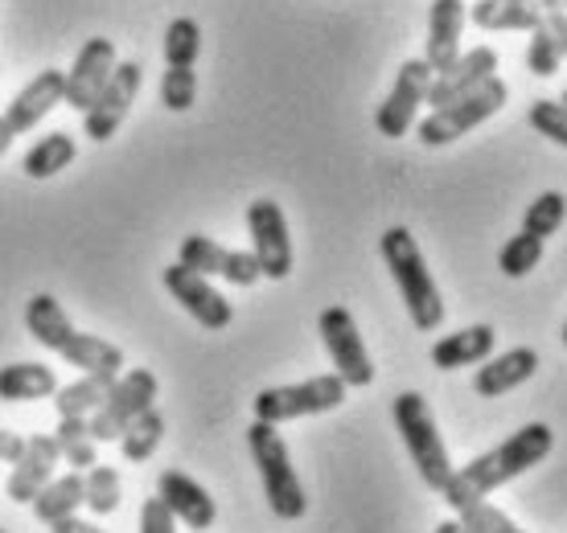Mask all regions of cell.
I'll use <instances>...</instances> for the list:
<instances>
[{
  "label": "cell",
  "mask_w": 567,
  "mask_h": 533,
  "mask_svg": "<svg viewBox=\"0 0 567 533\" xmlns=\"http://www.w3.org/2000/svg\"><path fill=\"white\" fill-rule=\"evenodd\" d=\"M144 83V66L141 62H115L112 79L103 83V91L91 98V107L83 112V132L95 144H107L120 132V124L128 119L132 103H136V91Z\"/></svg>",
  "instance_id": "obj_9"
},
{
  "label": "cell",
  "mask_w": 567,
  "mask_h": 533,
  "mask_svg": "<svg viewBox=\"0 0 567 533\" xmlns=\"http://www.w3.org/2000/svg\"><path fill=\"white\" fill-rule=\"evenodd\" d=\"M54 443H58V456L71 463L74 472H86L91 463L100 460V456H95V436H91L86 419H62L58 422Z\"/></svg>",
  "instance_id": "obj_30"
},
{
  "label": "cell",
  "mask_w": 567,
  "mask_h": 533,
  "mask_svg": "<svg viewBox=\"0 0 567 533\" xmlns=\"http://www.w3.org/2000/svg\"><path fill=\"white\" fill-rule=\"evenodd\" d=\"M456 513H461V525H465L468 533H526V530H518L502 509L489 505V501H473V505L456 509Z\"/></svg>",
  "instance_id": "obj_37"
},
{
  "label": "cell",
  "mask_w": 567,
  "mask_h": 533,
  "mask_svg": "<svg viewBox=\"0 0 567 533\" xmlns=\"http://www.w3.org/2000/svg\"><path fill=\"white\" fill-rule=\"evenodd\" d=\"M317 333H321V345L333 362V374L346 382V390H367L374 382V362H370L367 341L358 333L354 316L346 309H326L317 316Z\"/></svg>",
  "instance_id": "obj_8"
},
{
  "label": "cell",
  "mask_w": 567,
  "mask_h": 533,
  "mask_svg": "<svg viewBox=\"0 0 567 533\" xmlns=\"http://www.w3.org/2000/svg\"><path fill=\"white\" fill-rule=\"evenodd\" d=\"M379 251H383V263L391 266V280L399 283V295L408 304V316L420 333H432L444 324V300H440V288L432 280V271L424 263V251L420 242L412 239L408 226H391L379 239Z\"/></svg>",
  "instance_id": "obj_2"
},
{
  "label": "cell",
  "mask_w": 567,
  "mask_h": 533,
  "mask_svg": "<svg viewBox=\"0 0 567 533\" xmlns=\"http://www.w3.org/2000/svg\"><path fill=\"white\" fill-rule=\"evenodd\" d=\"M202 54V29L194 17H177L165 29V66H194Z\"/></svg>",
  "instance_id": "obj_33"
},
{
  "label": "cell",
  "mask_w": 567,
  "mask_h": 533,
  "mask_svg": "<svg viewBox=\"0 0 567 533\" xmlns=\"http://www.w3.org/2000/svg\"><path fill=\"white\" fill-rule=\"evenodd\" d=\"M112 66H115V45L107 38H91L79 50L71 71L62 74V103L74 107V112H86L91 98L100 95L103 83L112 79Z\"/></svg>",
  "instance_id": "obj_14"
},
{
  "label": "cell",
  "mask_w": 567,
  "mask_h": 533,
  "mask_svg": "<svg viewBox=\"0 0 567 533\" xmlns=\"http://www.w3.org/2000/svg\"><path fill=\"white\" fill-rule=\"evenodd\" d=\"M539 13H567V0H535Z\"/></svg>",
  "instance_id": "obj_43"
},
{
  "label": "cell",
  "mask_w": 567,
  "mask_h": 533,
  "mask_svg": "<svg viewBox=\"0 0 567 533\" xmlns=\"http://www.w3.org/2000/svg\"><path fill=\"white\" fill-rule=\"evenodd\" d=\"M247 230H251V254L264 280H288L292 275V239H288V218L276 201L256 197L247 206Z\"/></svg>",
  "instance_id": "obj_10"
},
{
  "label": "cell",
  "mask_w": 567,
  "mask_h": 533,
  "mask_svg": "<svg viewBox=\"0 0 567 533\" xmlns=\"http://www.w3.org/2000/svg\"><path fill=\"white\" fill-rule=\"evenodd\" d=\"M141 533H177V530H173V513L161 505V497H148V501H144Z\"/></svg>",
  "instance_id": "obj_39"
},
{
  "label": "cell",
  "mask_w": 567,
  "mask_h": 533,
  "mask_svg": "<svg viewBox=\"0 0 567 533\" xmlns=\"http://www.w3.org/2000/svg\"><path fill=\"white\" fill-rule=\"evenodd\" d=\"M543 263V242L530 239V234H514L506 247H502V254H497V266H502V275H511V280H523V275H530V266Z\"/></svg>",
  "instance_id": "obj_35"
},
{
  "label": "cell",
  "mask_w": 567,
  "mask_h": 533,
  "mask_svg": "<svg viewBox=\"0 0 567 533\" xmlns=\"http://www.w3.org/2000/svg\"><path fill=\"white\" fill-rule=\"evenodd\" d=\"M83 505L91 509V513H100V518H107V513L120 509V472H115V468H107V463H100V460L86 468Z\"/></svg>",
  "instance_id": "obj_31"
},
{
  "label": "cell",
  "mask_w": 567,
  "mask_h": 533,
  "mask_svg": "<svg viewBox=\"0 0 567 533\" xmlns=\"http://www.w3.org/2000/svg\"><path fill=\"white\" fill-rule=\"evenodd\" d=\"M436 533H468V530H465V525H461V521H440Z\"/></svg>",
  "instance_id": "obj_44"
},
{
  "label": "cell",
  "mask_w": 567,
  "mask_h": 533,
  "mask_svg": "<svg viewBox=\"0 0 567 533\" xmlns=\"http://www.w3.org/2000/svg\"><path fill=\"white\" fill-rule=\"evenodd\" d=\"M526 124L535 127L539 136H547L551 144H567V115L564 103H555V98H535L530 112H526Z\"/></svg>",
  "instance_id": "obj_38"
},
{
  "label": "cell",
  "mask_w": 567,
  "mask_h": 533,
  "mask_svg": "<svg viewBox=\"0 0 567 533\" xmlns=\"http://www.w3.org/2000/svg\"><path fill=\"white\" fill-rule=\"evenodd\" d=\"M58 103H62V71L50 66V71L38 74V79L9 103L4 119H9V127H13V136H21V132H33V127L42 124Z\"/></svg>",
  "instance_id": "obj_20"
},
{
  "label": "cell",
  "mask_w": 567,
  "mask_h": 533,
  "mask_svg": "<svg viewBox=\"0 0 567 533\" xmlns=\"http://www.w3.org/2000/svg\"><path fill=\"white\" fill-rule=\"evenodd\" d=\"M506 83L502 79H485L482 86H473L468 95L453 98V103H444V107H432V115L427 119H415V136H420V144H427V148H444V144L461 140L465 132H473L477 124H485V119H494L502 107H506Z\"/></svg>",
  "instance_id": "obj_5"
},
{
  "label": "cell",
  "mask_w": 567,
  "mask_h": 533,
  "mask_svg": "<svg viewBox=\"0 0 567 533\" xmlns=\"http://www.w3.org/2000/svg\"><path fill=\"white\" fill-rule=\"evenodd\" d=\"M29 505H33L38 521H45V525H50V521H58V518H71L74 509L83 505V472H74V468H71L66 477L45 480Z\"/></svg>",
  "instance_id": "obj_26"
},
{
  "label": "cell",
  "mask_w": 567,
  "mask_h": 533,
  "mask_svg": "<svg viewBox=\"0 0 567 533\" xmlns=\"http://www.w3.org/2000/svg\"><path fill=\"white\" fill-rule=\"evenodd\" d=\"M497 349L494 324H468L461 333H449L432 345V365L436 369H465V365H482Z\"/></svg>",
  "instance_id": "obj_21"
},
{
  "label": "cell",
  "mask_w": 567,
  "mask_h": 533,
  "mask_svg": "<svg viewBox=\"0 0 567 533\" xmlns=\"http://www.w3.org/2000/svg\"><path fill=\"white\" fill-rule=\"evenodd\" d=\"M346 403V382L338 374H321V378L297 382V386H271L256 394V419L259 422H292L309 419V415H326Z\"/></svg>",
  "instance_id": "obj_7"
},
{
  "label": "cell",
  "mask_w": 567,
  "mask_h": 533,
  "mask_svg": "<svg viewBox=\"0 0 567 533\" xmlns=\"http://www.w3.org/2000/svg\"><path fill=\"white\" fill-rule=\"evenodd\" d=\"M54 390V369L42 362H13L0 369V398L4 403H33V398H50Z\"/></svg>",
  "instance_id": "obj_25"
},
{
  "label": "cell",
  "mask_w": 567,
  "mask_h": 533,
  "mask_svg": "<svg viewBox=\"0 0 567 533\" xmlns=\"http://www.w3.org/2000/svg\"><path fill=\"white\" fill-rule=\"evenodd\" d=\"M564 54H567V38L551 33L543 21L530 29V45H526V71H535L539 79H551V74L564 66Z\"/></svg>",
  "instance_id": "obj_32"
},
{
  "label": "cell",
  "mask_w": 567,
  "mask_h": 533,
  "mask_svg": "<svg viewBox=\"0 0 567 533\" xmlns=\"http://www.w3.org/2000/svg\"><path fill=\"white\" fill-rule=\"evenodd\" d=\"M432 83V66L424 58H408L395 74V86L391 95L379 103V115H374V127L386 140H399L415 127V115H420V103H424V91Z\"/></svg>",
  "instance_id": "obj_11"
},
{
  "label": "cell",
  "mask_w": 567,
  "mask_h": 533,
  "mask_svg": "<svg viewBox=\"0 0 567 533\" xmlns=\"http://www.w3.org/2000/svg\"><path fill=\"white\" fill-rule=\"evenodd\" d=\"M112 382L115 378H103V374H83V378L71 382V386H58L50 398H54V407L62 419H91V415L100 410L103 394H107Z\"/></svg>",
  "instance_id": "obj_27"
},
{
  "label": "cell",
  "mask_w": 567,
  "mask_h": 533,
  "mask_svg": "<svg viewBox=\"0 0 567 533\" xmlns=\"http://www.w3.org/2000/svg\"><path fill=\"white\" fill-rule=\"evenodd\" d=\"M461 29H465V0H432V13H427V54H424L432 74H440L444 66L456 62V54H461Z\"/></svg>",
  "instance_id": "obj_19"
},
{
  "label": "cell",
  "mask_w": 567,
  "mask_h": 533,
  "mask_svg": "<svg viewBox=\"0 0 567 533\" xmlns=\"http://www.w3.org/2000/svg\"><path fill=\"white\" fill-rule=\"evenodd\" d=\"M559 226H564V194L547 189V194L535 197V201H530V210L523 213V234L547 242Z\"/></svg>",
  "instance_id": "obj_34"
},
{
  "label": "cell",
  "mask_w": 567,
  "mask_h": 533,
  "mask_svg": "<svg viewBox=\"0 0 567 533\" xmlns=\"http://www.w3.org/2000/svg\"><path fill=\"white\" fill-rule=\"evenodd\" d=\"M247 448H251V460L259 468V480H264V497H268V509L280 521H300L309 513V497L300 489V477L292 468V456H288V443L280 439L276 422H251L247 427Z\"/></svg>",
  "instance_id": "obj_3"
},
{
  "label": "cell",
  "mask_w": 567,
  "mask_h": 533,
  "mask_svg": "<svg viewBox=\"0 0 567 533\" xmlns=\"http://www.w3.org/2000/svg\"><path fill=\"white\" fill-rule=\"evenodd\" d=\"M25 328H29V337L38 341V345H45V349H54V353L62 349V345L71 341V333H74V324H71V316H66V309H62L50 292L29 295Z\"/></svg>",
  "instance_id": "obj_23"
},
{
  "label": "cell",
  "mask_w": 567,
  "mask_h": 533,
  "mask_svg": "<svg viewBox=\"0 0 567 533\" xmlns=\"http://www.w3.org/2000/svg\"><path fill=\"white\" fill-rule=\"evenodd\" d=\"M156 497H161V505L169 509L173 521H182L189 530H210L214 521H218V505H214V497L202 489L194 477H185V472H161L156 477Z\"/></svg>",
  "instance_id": "obj_16"
},
{
  "label": "cell",
  "mask_w": 567,
  "mask_h": 533,
  "mask_svg": "<svg viewBox=\"0 0 567 533\" xmlns=\"http://www.w3.org/2000/svg\"><path fill=\"white\" fill-rule=\"evenodd\" d=\"M161 283L169 288V295L182 304L194 321L202 324V328H210V333H223V328H230V321H235V309H230V300L218 288H214L206 275H198V271H189V266L173 263L161 271Z\"/></svg>",
  "instance_id": "obj_12"
},
{
  "label": "cell",
  "mask_w": 567,
  "mask_h": 533,
  "mask_svg": "<svg viewBox=\"0 0 567 533\" xmlns=\"http://www.w3.org/2000/svg\"><path fill=\"white\" fill-rule=\"evenodd\" d=\"M494 74H497V50L494 45H473L465 54H456L453 66H444L440 74H432V83H427V91H424V103L444 107V103L468 95L473 86H482L485 79H494Z\"/></svg>",
  "instance_id": "obj_15"
},
{
  "label": "cell",
  "mask_w": 567,
  "mask_h": 533,
  "mask_svg": "<svg viewBox=\"0 0 567 533\" xmlns=\"http://www.w3.org/2000/svg\"><path fill=\"white\" fill-rule=\"evenodd\" d=\"M468 17L485 33H530L543 13L535 0H477Z\"/></svg>",
  "instance_id": "obj_22"
},
{
  "label": "cell",
  "mask_w": 567,
  "mask_h": 533,
  "mask_svg": "<svg viewBox=\"0 0 567 533\" xmlns=\"http://www.w3.org/2000/svg\"><path fill=\"white\" fill-rule=\"evenodd\" d=\"M194 98H198V74H194V66H165V74H161V103L182 115L194 107Z\"/></svg>",
  "instance_id": "obj_36"
},
{
  "label": "cell",
  "mask_w": 567,
  "mask_h": 533,
  "mask_svg": "<svg viewBox=\"0 0 567 533\" xmlns=\"http://www.w3.org/2000/svg\"><path fill=\"white\" fill-rule=\"evenodd\" d=\"M177 263L198 271V275H223L235 288H256L264 275H259V263L251 251H227L223 242L206 239V234H189L182 239V251H177Z\"/></svg>",
  "instance_id": "obj_13"
},
{
  "label": "cell",
  "mask_w": 567,
  "mask_h": 533,
  "mask_svg": "<svg viewBox=\"0 0 567 533\" xmlns=\"http://www.w3.org/2000/svg\"><path fill=\"white\" fill-rule=\"evenodd\" d=\"M555 448V431L547 422H526L523 431H514L506 443L482 451L477 460H468L465 468H453L449 484L440 489V497L453 509H465L473 501H485L494 489L511 484L514 477L530 472L535 463H543Z\"/></svg>",
  "instance_id": "obj_1"
},
{
  "label": "cell",
  "mask_w": 567,
  "mask_h": 533,
  "mask_svg": "<svg viewBox=\"0 0 567 533\" xmlns=\"http://www.w3.org/2000/svg\"><path fill=\"white\" fill-rule=\"evenodd\" d=\"M54 463H62L54 436H29L25 448H21V456L13 460V477L4 480L9 501H17V505H29L45 480H54Z\"/></svg>",
  "instance_id": "obj_17"
},
{
  "label": "cell",
  "mask_w": 567,
  "mask_h": 533,
  "mask_svg": "<svg viewBox=\"0 0 567 533\" xmlns=\"http://www.w3.org/2000/svg\"><path fill=\"white\" fill-rule=\"evenodd\" d=\"M50 533H103V530H100V525H91V521H79L71 513V518L50 521Z\"/></svg>",
  "instance_id": "obj_40"
},
{
  "label": "cell",
  "mask_w": 567,
  "mask_h": 533,
  "mask_svg": "<svg viewBox=\"0 0 567 533\" xmlns=\"http://www.w3.org/2000/svg\"><path fill=\"white\" fill-rule=\"evenodd\" d=\"M74 156H79V148H74L71 136H66V132H50V136H42V140L29 148L25 160H21V169H25V177H33V181H45V177H54V173L66 169Z\"/></svg>",
  "instance_id": "obj_28"
},
{
  "label": "cell",
  "mask_w": 567,
  "mask_h": 533,
  "mask_svg": "<svg viewBox=\"0 0 567 533\" xmlns=\"http://www.w3.org/2000/svg\"><path fill=\"white\" fill-rule=\"evenodd\" d=\"M9 144H13V127H9V119L0 115V156L9 153Z\"/></svg>",
  "instance_id": "obj_42"
},
{
  "label": "cell",
  "mask_w": 567,
  "mask_h": 533,
  "mask_svg": "<svg viewBox=\"0 0 567 533\" xmlns=\"http://www.w3.org/2000/svg\"><path fill=\"white\" fill-rule=\"evenodd\" d=\"M391 415H395V427H399V436H403V443H408V456H412L420 480H424L432 492H440L449 484V477H453V460H449V448H444V439H440V427H436V419H432V410H427L424 394L403 390L395 398Z\"/></svg>",
  "instance_id": "obj_4"
},
{
  "label": "cell",
  "mask_w": 567,
  "mask_h": 533,
  "mask_svg": "<svg viewBox=\"0 0 567 533\" xmlns=\"http://www.w3.org/2000/svg\"><path fill=\"white\" fill-rule=\"evenodd\" d=\"M58 353H62V362L79 365L83 374L115 378V374L124 369V349H120V345H112V341H103V337H91V333H79V328H74L71 341Z\"/></svg>",
  "instance_id": "obj_24"
},
{
  "label": "cell",
  "mask_w": 567,
  "mask_h": 533,
  "mask_svg": "<svg viewBox=\"0 0 567 533\" xmlns=\"http://www.w3.org/2000/svg\"><path fill=\"white\" fill-rule=\"evenodd\" d=\"M153 403H156V374L153 369H144V365L120 369L115 382L107 386V394H103L100 410L86 419V427H91L95 443H112V439L124 436V431H128V422L141 419Z\"/></svg>",
  "instance_id": "obj_6"
},
{
  "label": "cell",
  "mask_w": 567,
  "mask_h": 533,
  "mask_svg": "<svg viewBox=\"0 0 567 533\" xmlns=\"http://www.w3.org/2000/svg\"><path fill=\"white\" fill-rule=\"evenodd\" d=\"M0 533H9V530H0Z\"/></svg>",
  "instance_id": "obj_45"
},
{
  "label": "cell",
  "mask_w": 567,
  "mask_h": 533,
  "mask_svg": "<svg viewBox=\"0 0 567 533\" xmlns=\"http://www.w3.org/2000/svg\"><path fill=\"white\" fill-rule=\"evenodd\" d=\"M535 369H539V353L535 349H506V353H489L482 365H477V378H473V390L482 394V398H502V394L518 390L523 382L535 378Z\"/></svg>",
  "instance_id": "obj_18"
},
{
  "label": "cell",
  "mask_w": 567,
  "mask_h": 533,
  "mask_svg": "<svg viewBox=\"0 0 567 533\" xmlns=\"http://www.w3.org/2000/svg\"><path fill=\"white\" fill-rule=\"evenodd\" d=\"M165 415L156 407H148L141 415V419H132L128 422V431L120 436V451H124V460L128 463H144V460H153V451L161 448V439H165Z\"/></svg>",
  "instance_id": "obj_29"
},
{
  "label": "cell",
  "mask_w": 567,
  "mask_h": 533,
  "mask_svg": "<svg viewBox=\"0 0 567 533\" xmlns=\"http://www.w3.org/2000/svg\"><path fill=\"white\" fill-rule=\"evenodd\" d=\"M21 448H25V439L13 436V431H4V427H0V460L13 463L17 456H21Z\"/></svg>",
  "instance_id": "obj_41"
}]
</instances>
